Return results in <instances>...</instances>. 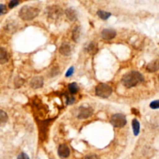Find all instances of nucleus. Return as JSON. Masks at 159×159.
I'll list each match as a JSON object with an SVG mask.
<instances>
[{
    "instance_id": "nucleus-6",
    "label": "nucleus",
    "mask_w": 159,
    "mask_h": 159,
    "mask_svg": "<svg viewBox=\"0 0 159 159\" xmlns=\"http://www.w3.org/2000/svg\"><path fill=\"white\" fill-rule=\"evenodd\" d=\"M93 113V109L90 106H81L79 108V111H78V118L80 120H83V119H87L92 116Z\"/></svg>"
},
{
    "instance_id": "nucleus-19",
    "label": "nucleus",
    "mask_w": 159,
    "mask_h": 159,
    "mask_svg": "<svg viewBox=\"0 0 159 159\" xmlns=\"http://www.w3.org/2000/svg\"><path fill=\"white\" fill-rule=\"evenodd\" d=\"M68 91H69V93L72 94V95L76 94L77 92H78V85H77L75 82L70 83V84L68 85Z\"/></svg>"
},
{
    "instance_id": "nucleus-4",
    "label": "nucleus",
    "mask_w": 159,
    "mask_h": 159,
    "mask_svg": "<svg viewBox=\"0 0 159 159\" xmlns=\"http://www.w3.org/2000/svg\"><path fill=\"white\" fill-rule=\"evenodd\" d=\"M47 16L51 20H57L60 19L63 15V10L59 6H51L47 10Z\"/></svg>"
},
{
    "instance_id": "nucleus-20",
    "label": "nucleus",
    "mask_w": 159,
    "mask_h": 159,
    "mask_svg": "<svg viewBox=\"0 0 159 159\" xmlns=\"http://www.w3.org/2000/svg\"><path fill=\"white\" fill-rule=\"evenodd\" d=\"M66 97H67V99H66V103H67V105H72L75 103V98L72 95V94L66 95Z\"/></svg>"
},
{
    "instance_id": "nucleus-12",
    "label": "nucleus",
    "mask_w": 159,
    "mask_h": 159,
    "mask_svg": "<svg viewBox=\"0 0 159 159\" xmlns=\"http://www.w3.org/2000/svg\"><path fill=\"white\" fill-rule=\"evenodd\" d=\"M10 55L5 48L0 47V64H4L8 62Z\"/></svg>"
},
{
    "instance_id": "nucleus-24",
    "label": "nucleus",
    "mask_w": 159,
    "mask_h": 159,
    "mask_svg": "<svg viewBox=\"0 0 159 159\" xmlns=\"http://www.w3.org/2000/svg\"><path fill=\"white\" fill-rule=\"evenodd\" d=\"M7 11V7L3 4H0V16H2V15L5 14Z\"/></svg>"
},
{
    "instance_id": "nucleus-25",
    "label": "nucleus",
    "mask_w": 159,
    "mask_h": 159,
    "mask_svg": "<svg viewBox=\"0 0 159 159\" xmlns=\"http://www.w3.org/2000/svg\"><path fill=\"white\" fill-rule=\"evenodd\" d=\"M74 72H75V68H74V67H71L67 71V72H66L65 76L67 77V78H69V77H71L72 75H73Z\"/></svg>"
},
{
    "instance_id": "nucleus-9",
    "label": "nucleus",
    "mask_w": 159,
    "mask_h": 159,
    "mask_svg": "<svg viewBox=\"0 0 159 159\" xmlns=\"http://www.w3.org/2000/svg\"><path fill=\"white\" fill-rule=\"evenodd\" d=\"M117 35L115 30L111 29H104L101 33V37L104 40H112Z\"/></svg>"
},
{
    "instance_id": "nucleus-1",
    "label": "nucleus",
    "mask_w": 159,
    "mask_h": 159,
    "mask_svg": "<svg viewBox=\"0 0 159 159\" xmlns=\"http://www.w3.org/2000/svg\"><path fill=\"white\" fill-rule=\"evenodd\" d=\"M144 81V77L140 72L131 71L122 78V83L126 88H133Z\"/></svg>"
},
{
    "instance_id": "nucleus-7",
    "label": "nucleus",
    "mask_w": 159,
    "mask_h": 159,
    "mask_svg": "<svg viewBox=\"0 0 159 159\" xmlns=\"http://www.w3.org/2000/svg\"><path fill=\"white\" fill-rule=\"evenodd\" d=\"M70 153V148H68L67 144H64L60 145L58 149V155L61 157H63V158H66V157H69Z\"/></svg>"
},
{
    "instance_id": "nucleus-2",
    "label": "nucleus",
    "mask_w": 159,
    "mask_h": 159,
    "mask_svg": "<svg viewBox=\"0 0 159 159\" xmlns=\"http://www.w3.org/2000/svg\"><path fill=\"white\" fill-rule=\"evenodd\" d=\"M40 10L30 6H24L19 12V16L23 20H32L39 15Z\"/></svg>"
},
{
    "instance_id": "nucleus-28",
    "label": "nucleus",
    "mask_w": 159,
    "mask_h": 159,
    "mask_svg": "<svg viewBox=\"0 0 159 159\" xmlns=\"http://www.w3.org/2000/svg\"><path fill=\"white\" fill-rule=\"evenodd\" d=\"M158 79H159V75H158Z\"/></svg>"
},
{
    "instance_id": "nucleus-8",
    "label": "nucleus",
    "mask_w": 159,
    "mask_h": 159,
    "mask_svg": "<svg viewBox=\"0 0 159 159\" xmlns=\"http://www.w3.org/2000/svg\"><path fill=\"white\" fill-rule=\"evenodd\" d=\"M44 86V78L41 76H35L30 81V86L33 89H40Z\"/></svg>"
},
{
    "instance_id": "nucleus-3",
    "label": "nucleus",
    "mask_w": 159,
    "mask_h": 159,
    "mask_svg": "<svg viewBox=\"0 0 159 159\" xmlns=\"http://www.w3.org/2000/svg\"><path fill=\"white\" fill-rule=\"evenodd\" d=\"M95 95L101 98H108L112 94L113 89L109 85L106 83H99L96 86L95 89Z\"/></svg>"
},
{
    "instance_id": "nucleus-16",
    "label": "nucleus",
    "mask_w": 159,
    "mask_h": 159,
    "mask_svg": "<svg viewBox=\"0 0 159 159\" xmlns=\"http://www.w3.org/2000/svg\"><path fill=\"white\" fill-rule=\"evenodd\" d=\"M97 15H98L100 19L103 20H107L111 16L110 13L103 11V10H99V11L97 12Z\"/></svg>"
},
{
    "instance_id": "nucleus-23",
    "label": "nucleus",
    "mask_w": 159,
    "mask_h": 159,
    "mask_svg": "<svg viewBox=\"0 0 159 159\" xmlns=\"http://www.w3.org/2000/svg\"><path fill=\"white\" fill-rule=\"evenodd\" d=\"M58 72H59V69L58 68H52L51 70L50 71V74H49V75H50L51 77H53L55 76V75H57L58 74Z\"/></svg>"
},
{
    "instance_id": "nucleus-5",
    "label": "nucleus",
    "mask_w": 159,
    "mask_h": 159,
    "mask_svg": "<svg viewBox=\"0 0 159 159\" xmlns=\"http://www.w3.org/2000/svg\"><path fill=\"white\" fill-rule=\"evenodd\" d=\"M126 118L122 113H116L110 118V123L116 128H122L126 124Z\"/></svg>"
},
{
    "instance_id": "nucleus-15",
    "label": "nucleus",
    "mask_w": 159,
    "mask_h": 159,
    "mask_svg": "<svg viewBox=\"0 0 159 159\" xmlns=\"http://www.w3.org/2000/svg\"><path fill=\"white\" fill-rule=\"evenodd\" d=\"M132 127H133V131H134V136H137L140 134V123H139L138 120L137 119H134L132 121Z\"/></svg>"
},
{
    "instance_id": "nucleus-27",
    "label": "nucleus",
    "mask_w": 159,
    "mask_h": 159,
    "mask_svg": "<svg viewBox=\"0 0 159 159\" xmlns=\"http://www.w3.org/2000/svg\"><path fill=\"white\" fill-rule=\"evenodd\" d=\"M85 159H100V157L96 154H89L86 156Z\"/></svg>"
},
{
    "instance_id": "nucleus-14",
    "label": "nucleus",
    "mask_w": 159,
    "mask_h": 159,
    "mask_svg": "<svg viewBox=\"0 0 159 159\" xmlns=\"http://www.w3.org/2000/svg\"><path fill=\"white\" fill-rule=\"evenodd\" d=\"M98 50V46H97V44H95V42H91L90 44L87 46V47H86V51H87L88 53L92 55L96 54Z\"/></svg>"
},
{
    "instance_id": "nucleus-18",
    "label": "nucleus",
    "mask_w": 159,
    "mask_h": 159,
    "mask_svg": "<svg viewBox=\"0 0 159 159\" xmlns=\"http://www.w3.org/2000/svg\"><path fill=\"white\" fill-rule=\"evenodd\" d=\"M80 38V28L79 27H75L72 31V40L75 42H78Z\"/></svg>"
},
{
    "instance_id": "nucleus-13",
    "label": "nucleus",
    "mask_w": 159,
    "mask_h": 159,
    "mask_svg": "<svg viewBox=\"0 0 159 159\" xmlns=\"http://www.w3.org/2000/svg\"><path fill=\"white\" fill-rule=\"evenodd\" d=\"M65 15L68 19L70 21H72V22H74V21L76 20L77 17H78V15H77V13L75 12V10H74L72 8H68L65 10Z\"/></svg>"
},
{
    "instance_id": "nucleus-21",
    "label": "nucleus",
    "mask_w": 159,
    "mask_h": 159,
    "mask_svg": "<svg viewBox=\"0 0 159 159\" xmlns=\"http://www.w3.org/2000/svg\"><path fill=\"white\" fill-rule=\"evenodd\" d=\"M20 4V0H11L9 3V8L13 9Z\"/></svg>"
},
{
    "instance_id": "nucleus-26",
    "label": "nucleus",
    "mask_w": 159,
    "mask_h": 159,
    "mask_svg": "<svg viewBox=\"0 0 159 159\" xmlns=\"http://www.w3.org/2000/svg\"><path fill=\"white\" fill-rule=\"evenodd\" d=\"M17 159H30V157H29V156L26 153L22 152L18 155Z\"/></svg>"
},
{
    "instance_id": "nucleus-10",
    "label": "nucleus",
    "mask_w": 159,
    "mask_h": 159,
    "mask_svg": "<svg viewBox=\"0 0 159 159\" xmlns=\"http://www.w3.org/2000/svg\"><path fill=\"white\" fill-rule=\"evenodd\" d=\"M59 52L64 56H69L72 54V47L70 44L67 42L62 43L59 47Z\"/></svg>"
},
{
    "instance_id": "nucleus-11",
    "label": "nucleus",
    "mask_w": 159,
    "mask_h": 159,
    "mask_svg": "<svg viewBox=\"0 0 159 159\" xmlns=\"http://www.w3.org/2000/svg\"><path fill=\"white\" fill-rule=\"evenodd\" d=\"M147 70L149 72H155L159 70V58L148 63L147 65Z\"/></svg>"
},
{
    "instance_id": "nucleus-22",
    "label": "nucleus",
    "mask_w": 159,
    "mask_h": 159,
    "mask_svg": "<svg viewBox=\"0 0 159 159\" xmlns=\"http://www.w3.org/2000/svg\"><path fill=\"white\" fill-rule=\"evenodd\" d=\"M150 107L153 109H159V100H154L150 103Z\"/></svg>"
},
{
    "instance_id": "nucleus-17",
    "label": "nucleus",
    "mask_w": 159,
    "mask_h": 159,
    "mask_svg": "<svg viewBox=\"0 0 159 159\" xmlns=\"http://www.w3.org/2000/svg\"><path fill=\"white\" fill-rule=\"evenodd\" d=\"M8 115L5 111L0 109V126L3 125L8 121Z\"/></svg>"
}]
</instances>
